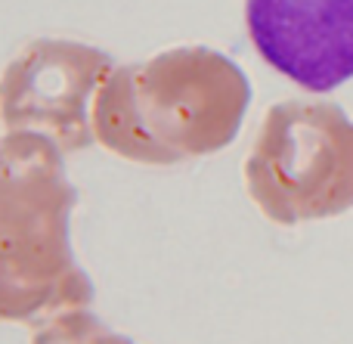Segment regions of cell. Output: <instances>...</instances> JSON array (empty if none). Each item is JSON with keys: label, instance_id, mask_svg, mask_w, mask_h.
I'll use <instances>...</instances> for the list:
<instances>
[{"label": "cell", "instance_id": "6da1fadb", "mask_svg": "<svg viewBox=\"0 0 353 344\" xmlns=\"http://www.w3.org/2000/svg\"><path fill=\"white\" fill-rule=\"evenodd\" d=\"M251 103L245 72L211 47L115 65L93 99V136L137 165H180L236 140Z\"/></svg>", "mask_w": 353, "mask_h": 344}, {"label": "cell", "instance_id": "7a4b0ae2", "mask_svg": "<svg viewBox=\"0 0 353 344\" xmlns=\"http://www.w3.org/2000/svg\"><path fill=\"white\" fill-rule=\"evenodd\" d=\"M78 190L65 155L41 134L0 136V323H41L93 304V283L74 261Z\"/></svg>", "mask_w": 353, "mask_h": 344}, {"label": "cell", "instance_id": "3957f363", "mask_svg": "<svg viewBox=\"0 0 353 344\" xmlns=\"http://www.w3.org/2000/svg\"><path fill=\"white\" fill-rule=\"evenodd\" d=\"M245 186L267 221L298 227L353 208V118L335 103L285 99L263 115Z\"/></svg>", "mask_w": 353, "mask_h": 344}, {"label": "cell", "instance_id": "277c9868", "mask_svg": "<svg viewBox=\"0 0 353 344\" xmlns=\"http://www.w3.org/2000/svg\"><path fill=\"white\" fill-rule=\"evenodd\" d=\"M115 62L97 47L62 37L31 41L0 74L6 134H41L62 155L84 152L93 136V99Z\"/></svg>", "mask_w": 353, "mask_h": 344}, {"label": "cell", "instance_id": "5b68a950", "mask_svg": "<svg viewBox=\"0 0 353 344\" xmlns=\"http://www.w3.org/2000/svg\"><path fill=\"white\" fill-rule=\"evenodd\" d=\"M245 25L261 59L304 90L353 78V0H245Z\"/></svg>", "mask_w": 353, "mask_h": 344}, {"label": "cell", "instance_id": "8992f818", "mask_svg": "<svg viewBox=\"0 0 353 344\" xmlns=\"http://www.w3.org/2000/svg\"><path fill=\"white\" fill-rule=\"evenodd\" d=\"M31 344H137L109 329L90 307L65 310L31 326Z\"/></svg>", "mask_w": 353, "mask_h": 344}]
</instances>
